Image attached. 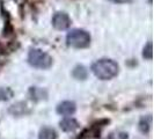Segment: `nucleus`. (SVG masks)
I'll use <instances>...</instances> for the list:
<instances>
[{
    "label": "nucleus",
    "instance_id": "nucleus-12",
    "mask_svg": "<svg viewBox=\"0 0 154 139\" xmlns=\"http://www.w3.org/2000/svg\"><path fill=\"white\" fill-rule=\"evenodd\" d=\"M143 56H144V58H146V59H152V43H151V42H148L146 44V46L144 48Z\"/></svg>",
    "mask_w": 154,
    "mask_h": 139
},
{
    "label": "nucleus",
    "instance_id": "nucleus-5",
    "mask_svg": "<svg viewBox=\"0 0 154 139\" xmlns=\"http://www.w3.org/2000/svg\"><path fill=\"white\" fill-rule=\"evenodd\" d=\"M75 103L72 102V101H64L62 103H59L57 106V113L59 115L62 116H69V115H73L75 113Z\"/></svg>",
    "mask_w": 154,
    "mask_h": 139
},
{
    "label": "nucleus",
    "instance_id": "nucleus-4",
    "mask_svg": "<svg viewBox=\"0 0 154 139\" xmlns=\"http://www.w3.org/2000/svg\"><path fill=\"white\" fill-rule=\"evenodd\" d=\"M52 24L58 30H65L71 26V19L65 12H58L52 17Z\"/></svg>",
    "mask_w": 154,
    "mask_h": 139
},
{
    "label": "nucleus",
    "instance_id": "nucleus-3",
    "mask_svg": "<svg viewBox=\"0 0 154 139\" xmlns=\"http://www.w3.org/2000/svg\"><path fill=\"white\" fill-rule=\"evenodd\" d=\"M28 63L36 69H49L52 65V58L38 49H32L28 54Z\"/></svg>",
    "mask_w": 154,
    "mask_h": 139
},
{
    "label": "nucleus",
    "instance_id": "nucleus-1",
    "mask_svg": "<svg viewBox=\"0 0 154 139\" xmlns=\"http://www.w3.org/2000/svg\"><path fill=\"white\" fill-rule=\"evenodd\" d=\"M118 64L112 59H100L92 65L93 73L101 80H109L117 76L118 73Z\"/></svg>",
    "mask_w": 154,
    "mask_h": 139
},
{
    "label": "nucleus",
    "instance_id": "nucleus-8",
    "mask_svg": "<svg viewBox=\"0 0 154 139\" xmlns=\"http://www.w3.org/2000/svg\"><path fill=\"white\" fill-rule=\"evenodd\" d=\"M72 76L75 78V79H78V80H85L86 78H87V76H88V71H87V69H86L85 66L78 65L73 70Z\"/></svg>",
    "mask_w": 154,
    "mask_h": 139
},
{
    "label": "nucleus",
    "instance_id": "nucleus-13",
    "mask_svg": "<svg viewBox=\"0 0 154 139\" xmlns=\"http://www.w3.org/2000/svg\"><path fill=\"white\" fill-rule=\"evenodd\" d=\"M109 1H112L115 4H125V2H129L131 0H109Z\"/></svg>",
    "mask_w": 154,
    "mask_h": 139
},
{
    "label": "nucleus",
    "instance_id": "nucleus-7",
    "mask_svg": "<svg viewBox=\"0 0 154 139\" xmlns=\"http://www.w3.org/2000/svg\"><path fill=\"white\" fill-rule=\"evenodd\" d=\"M29 96H30L31 100L34 101H39L46 99L48 94L43 88H39V87H31L29 89Z\"/></svg>",
    "mask_w": 154,
    "mask_h": 139
},
{
    "label": "nucleus",
    "instance_id": "nucleus-6",
    "mask_svg": "<svg viewBox=\"0 0 154 139\" xmlns=\"http://www.w3.org/2000/svg\"><path fill=\"white\" fill-rule=\"evenodd\" d=\"M59 125H60V129L65 132L75 131L79 128V123L74 118H65V119H63L62 122L59 123Z\"/></svg>",
    "mask_w": 154,
    "mask_h": 139
},
{
    "label": "nucleus",
    "instance_id": "nucleus-10",
    "mask_svg": "<svg viewBox=\"0 0 154 139\" xmlns=\"http://www.w3.org/2000/svg\"><path fill=\"white\" fill-rule=\"evenodd\" d=\"M38 139H57V132L51 128H44L39 131Z\"/></svg>",
    "mask_w": 154,
    "mask_h": 139
},
{
    "label": "nucleus",
    "instance_id": "nucleus-11",
    "mask_svg": "<svg viewBox=\"0 0 154 139\" xmlns=\"http://www.w3.org/2000/svg\"><path fill=\"white\" fill-rule=\"evenodd\" d=\"M14 93L8 87H0V101H8L13 97Z\"/></svg>",
    "mask_w": 154,
    "mask_h": 139
},
{
    "label": "nucleus",
    "instance_id": "nucleus-9",
    "mask_svg": "<svg viewBox=\"0 0 154 139\" xmlns=\"http://www.w3.org/2000/svg\"><path fill=\"white\" fill-rule=\"evenodd\" d=\"M151 125H152V117L151 115L143 117L139 122V130L143 133H148V131L151 130Z\"/></svg>",
    "mask_w": 154,
    "mask_h": 139
},
{
    "label": "nucleus",
    "instance_id": "nucleus-14",
    "mask_svg": "<svg viewBox=\"0 0 154 139\" xmlns=\"http://www.w3.org/2000/svg\"><path fill=\"white\" fill-rule=\"evenodd\" d=\"M4 50H5V49H4V45L0 43V54H4V52H5Z\"/></svg>",
    "mask_w": 154,
    "mask_h": 139
},
{
    "label": "nucleus",
    "instance_id": "nucleus-2",
    "mask_svg": "<svg viewBox=\"0 0 154 139\" xmlns=\"http://www.w3.org/2000/svg\"><path fill=\"white\" fill-rule=\"evenodd\" d=\"M69 46L75 49H84L91 44V35L84 29H72L66 36Z\"/></svg>",
    "mask_w": 154,
    "mask_h": 139
}]
</instances>
